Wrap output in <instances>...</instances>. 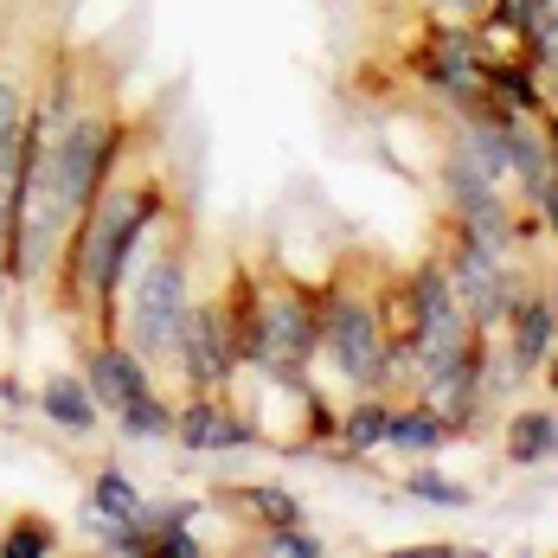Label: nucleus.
<instances>
[{
    "label": "nucleus",
    "instance_id": "f257e3e1",
    "mask_svg": "<svg viewBox=\"0 0 558 558\" xmlns=\"http://www.w3.org/2000/svg\"><path fill=\"white\" fill-rule=\"evenodd\" d=\"M129 289V315H122V335L142 360H173L180 347V328L193 315V295H186V238H173L161 251H148L135 264V282Z\"/></svg>",
    "mask_w": 558,
    "mask_h": 558
},
{
    "label": "nucleus",
    "instance_id": "39448f33",
    "mask_svg": "<svg viewBox=\"0 0 558 558\" xmlns=\"http://www.w3.org/2000/svg\"><path fill=\"white\" fill-rule=\"evenodd\" d=\"M411 77H424L430 90H469V84H482V46H475V33H462V26H430L424 39H417V52H411Z\"/></svg>",
    "mask_w": 558,
    "mask_h": 558
},
{
    "label": "nucleus",
    "instance_id": "ddd939ff",
    "mask_svg": "<svg viewBox=\"0 0 558 558\" xmlns=\"http://www.w3.org/2000/svg\"><path fill=\"white\" fill-rule=\"evenodd\" d=\"M142 488L122 475V469H104L97 482H90V520L97 526H110V520H142Z\"/></svg>",
    "mask_w": 558,
    "mask_h": 558
},
{
    "label": "nucleus",
    "instance_id": "6ab92c4d",
    "mask_svg": "<svg viewBox=\"0 0 558 558\" xmlns=\"http://www.w3.org/2000/svg\"><path fill=\"white\" fill-rule=\"evenodd\" d=\"M148 553H155V558H199V553H206V546H199V539H193L186 526H161Z\"/></svg>",
    "mask_w": 558,
    "mask_h": 558
},
{
    "label": "nucleus",
    "instance_id": "aec40b11",
    "mask_svg": "<svg viewBox=\"0 0 558 558\" xmlns=\"http://www.w3.org/2000/svg\"><path fill=\"white\" fill-rule=\"evenodd\" d=\"M533 206L546 213V231H553V244H558V173L546 180V186H539V199H533Z\"/></svg>",
    "mask_w": 558,
    "mask_h": 558
},
{
    "label": "nucleus",
    "instance_id": "7ed1b4c3",
    "mask_svg": "<svg viewBox=\"0 0 558 558\" xmlns=\"http://www.w3.org/2000/svg\"><path fill=\"white\" fill-rule=\"evenodd\" d=\"M322 347H328V360L340 366V379H353V386H386L391 379L386 322H379V308H373L366 295H353L347 282H335L328 302H322Z\"/></svg>",
    "mask_w": 558,
    "mask_h": 558
},
{
    "label": "nucleus",
    "instance_id": "1a4fd4ad",
    "mask_svg": "<svg viewBox=\"0 0 558 558\" xmlns=\"http://www.w3.org/2000/svg\"><path fill=\"white\" fill-rule=\"evenodd\" d=\"M39 411L52 417L58 430H71V437H90V430H97V417H104V404L90 398V386H84V379H71V373L46 379V391H39Z\"/></svg>",
    "mask_w": 558,
    "mask_h": 558
},
{
    "label": "nucleus",
    "instance_id": "4468645a",
    "mask_svg": "<svg viewBox=\"0 0 558 558\" xmlns=\"http://www.w3.org/2000/svg\"><path fill=\"white\" fill-rule=\"evenodd\" d=\"M238 507H244L251 520H264V526H295V520H302V501H295L289 488H277V482H244V488H238Z\"/></svg>",
    "mask_w": 558,
    "mask_h": 558
},
{
    "label": "nucleus",
    "instance_id": "9d476101",
    "mask_svg": "<svg viewBox=\"0 0 558 558\" xmlns=\"http://www.w3.org/2000/svg\"><path fill=\"white\" fill-rule=\"evenodd\" d=\"M444 444H456L449 417L437 404H411V411H391L386 424V449H404V456H437Z\"/></svg>",
    "mask_w": 558,
    "mask_h": 558
},
{
    "label": "nucleus",
    "instance_id": "dca6fc26",
    "mask_svg": "<svg viewBox=\"0 0 558 558\" xmlns=\"http://www.w3.org/2000/svg\"><path fill=\"white\" fill-rule=\"evenodd\" d=\"M58 553V526L39 513H20L7 533H0V558H52Z\"/></svg>",
    "mask_w": 558,
    "mask_h": 558
},
{
    "label": "nucleus",
    "instance_id": "0eeeda50",
    "mask_svg": "<svg viewBox=\"0 0 558 558\" xmlns=\"http://www.w3.org/2000/svg\"><path fill=\"white\" fill-rule=\"evenodd\" d=\"M173 444L199 449V456H219V449L257 444V424H251V417H231L219 404V391H193V398L173 411Z\"/></svg>",
    "mask_w": 558,
    "mask_h": 558
},
{
    "label": "nucleus",
    "instance_id": "423d86ee",
    "mask_svg": "<svg viewBox=\"0 0 558 558\" xmlns=\"http://www.w3.org/2000/svg\"><path fill=\"white\" fill-rule=\"evenodd\" d=\"M84 386H90V398L116 417L129 398H142L155 379H148V360H142L129 340L104 335V340H90V353H84Z\"/></svg>",
    "mask_w": 558,
    "mask_h": 558
},
{
    "label": "nucleus",
    "instance_id": "9b49d317",
    "mask_svg": "<svg viewBox=\"0 0 558 558\" xmlns=\"http://www.w3.org/2000/svg\"><path fill=\"white\" fill-rule=\"evenodd\" d=\"M507 462L513 469H533V462H553L558 456V417L553 411H513L507 417Z\"/></svg>",
    "mask_w": 558,
    "mask_h": 558
},
{
    "label": "nucleus",
    "instance_id": "20e7f679",
    "mask_svg": "<svg viewBox=\"0 0 558 558\" xmlns=\"http://www.w3.org/2000/svg\"><path fill=\"white\" fill-rule=\"evenodd\" d=\"M173 360H180V373H186V386H193V391H219V386H231V373H238L244 360H238V347H231L225 302H206V308H193V315H186Z\"/></svg>",
    "mask_w": 558,
    "mask_h": 558
},
{
    "label": "nucleus",
    "instance_id": "f3484780",
    "mask_svg": "<svg viewBox=\"0 0 558 558\" xmlns=\"http://www.w3.org/2000/svg\"><path fill=\"white\" fill-rule=\"evenodd\" d=\"M257 553H270V558H322L328 553V539H315V533L295 520V526H270V533L257 539Z\"/></svg>",
    "mask_w": 558,
    "mask_h": 558
},
{
    "label": "nucleus",
    "instance_id": "6e6552de",
    "mask_svg": "<svg viewBox=\"0 0 558 558\" xmlns=\"http://www.w3.org/2000/svg\"><path fill=\"white\" fill-rule=\"evenodd\" d=\"M553 340H558V302H553V295H520V302L507 308V340H501V353L520 366V373H526V379L546 366Z\"/></svg>",
    "mask_w": 558,
    "mask_h": 558
},
{
    "label": "nucleus",
    "instance_id": "2eb2a0df",
    "mask_svg": "<svg viewBox=\"0 0 558 558\" xmlns=\"http://www.w3.org/2000/svg\"><path fill=\"white\" fill-rule=\"evenodd\" d=\"M386 424H391V411L379 404V398H366V404H353V411L335 424V437L353 449V456H366V449H386Z\"/></svg>",
    "mask_w": 558,
    "mask_h": 558
},
{
    "label": "nucleus",
    "instance_id": "f03ea898",
    "mask_svg": "<svg viewBox=\"0 0 558 558\" xmlns=\"http://www.w3.org/2000/svg\"><path fill=\"white\" fill-rule=\"evenodd\" d=\"M315 347H322V302L302 282H257V366L289 386L302 379Z\"/></svg>",
    "mask_w": 558,
    "mask_h": 558
},
{
    "label": "nucleus",
    "instance_id": "f8f14e48",
    "mask_svg": "<svg viewBox=\"0 0 558 558\" xmlns=\"http://www.w3.org/2000/svg\"><path fill=\"white\" fill-rule=\"evenodd\" d=\"M116 430H122L129 444H168L173 437V404L148 386L142 398H129V404L116 411Z\"/></svg>",
    "mask_w": 558,
    "mask_h": 558
},
{
    "label": "nucleus",
    "instance_id": "a211bd4d",
    "mask_svg": "<svg viewBox=\"0 0 558 558\" xmlns=\"http://www.w3.org/2000/svg\"><path fill=\"white\" fill-rule=\"evenodd\" d=\"M404 495L411 501H430V507H469V488L462 482H444L437 469H411L404 475Z\"/></svg>",
    "mask_w": 558,
    "mask_h": 558
},
{
    "label": "nucleus",
    "instance_id": "412c9836",
    "mask_svg": "<svg viewBox=\"0 0 558 558\" xmlns=\"http://www.w3.org/2000/svg\"><path fill=\"white\" fill-rule=\"evenodd\" d=\"M546 386L558 391V340H553V353H546Z\"/></svg>",
    "mask_w": 558,
    "mask_h": 558
}]
</instances>
